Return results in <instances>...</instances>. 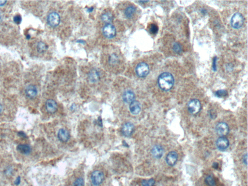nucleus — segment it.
Masks as SVG:
<instances>
[{"label": "nucleus", "mask_w": 248, "mask_h": 186, "mask_svg": "<svg viewBox=\"0 0 248 186\" xmlns=\"http://www.w3.org/2000/svg\"><path fill=\"white\" fill-rule=\"evenodd\" d=\"M134 130V126L131 122L125 123L122 127V132L125 137H130L132 134Z\"/></svg>", "instance_id": "9b49d317"}, {"label": "nucleus", "mask_w": 248, "mask_h": 186, "mask_svg": "<svg viewBox=\"0 0 248 186\" xmlns=\"http://www.w3.org/2000/svg\"><path fill=\"white\" fill-rule=\"evenodd\" d=\"M103 22L107 24H110L114 19V16L113 13L110 11L105 12L102 14L101 17Z\"/></svg>", "instance_id": "412c9836"}, {"label": "nucleus", "mask_w": 248, "mask_h": 186, "mask_svg": "<svg viewBox=\"0 0 248 186\" xmlns=\"http://www.w3.org/2000/svg\"><path fill=\"white\" fill-rule=\"evenodd\" d=\"M108 61V64L110 66L114 67L115 66H118L121 64V58L119 54L113 52L109 55Z\"/></svg>", "instance_id": "6e6552de"}, {"label": "nucleus", "mask_w": 248, "mask_h": 186, "mask_svg": "<svg viewBox=\"0 0 248 186\" xmlns=\"http://www.w3.org/2000/svg\"><path fill=\"white\" fill-rule=\"evenodd\" d=\"M20 182H21V178H20L19 177H18V178H17L16 181H15V184L17 185H18L20 183Z\"/></svg>", "instance_id": "473e14b6"}, {"label": "nucleus", "mask_w": 248, "mask_h": 186, "mask_svg": "<svg viewBox=\"0 0 248 186\" xmlns=\"http://www.w3.org/2000/svg\"><path fill=\"white\" fill-rule=\"evenodd\" d=\"M104 178V176L102 172L98 170L95 171L91 174V181L94 186H98L102 183Z\"/></svg>", "instance_id": "423d86ee"}, {"label": "nucleus", "mask_w": 248, "mask_h": 186, "mask_svg": "<svg viewBox=\"0 0 248 186\" xmlns=\"http://www.w3.org/2000/svg\"><path fill=\"white\" fill-rule=\"evenodd\" d=\"M244 22L243 16L240 13H236L233 15L231 19V25L234 29H240L243 26Z\"/></svg>", "instance_id": "f03ea898"}, {"label": "nucleus", "mask_w": 248, "mask_h": 186, "mask_svg": "<svg viewBox=\"0 0 248 186\" xmlns=\"http://www.w3.org/2000/svg\"><path fill=\"white\" fill-rule=\"evenodd\" d=\"M1 20H2V15L1 14V13H0V22H1Z\"/></svg>", "instance_id": "e433bc0d"}, {"label": "nucleus", "mask_w": 248, "mask_h": 186, "mask_svg": "<svg viewBox=\"0 0 248 186\" xmlns=\"http://www.w3.org/2000/svg\"><path fill=\"white\" fill-rule=\"evenodd\" d=\"M36 48L39 52L42 53H44L47 50L48 47H47V45L45 43L41 41V42H39L37 44Z\"/></svg>", "instance_id": "b1692460"}, {"label": "nucleus", "mask_w": 248, "mask_h": 186, "mask_svg": "<svg viewBox=\"0 0 248 186\" xmlns=\"http://www.w3.org/2000/svg\"><path fill=\"white\" fill-rule=\"evenodd\" d=\"M46 108L48 113H53L57 109V105L54 100L50 99L46 102Z\"/></svg>", "instance_id": "f3484780"}, {"label": "nucleus", "mask_w": 248, "mask_h": 186, "mask_svg": "<svg viewBox=\"0 0 248 186\" xmlns=\"http://www.w3.org/2000/svg\"><path fill=\"white\" fill-rule=\"evenodd\" d=\"M149 31L152 34H156L158 31V27L155 24H151V26H150V29H149Z\"/></svg>", "instance_id": "c85d7f7f"}, {"label": "nucleus", "mask_w": 248, "mask_h": 186, "mask_svg": "<svg viewBox=\"0 0 248 186\" xmlns=\"http://www.w3.org/2000/svg\"><path fill=\"white\" fill-rule=\"evenodd\" d=\"M14 22L17 24H20L22 22V17L20 15H16L14 17Z\"/></svg>", "instance_id": "c756f323"}, {"label": "nucleus", "mask_w": 248, "mask_h": 186, "mask_svg": "<svg viewBox=\"0 0 248 186\" xmlns=\"http://www.w3.org/2000/svg\"><path fill=\"white\" fill-rule=\"evenodd\" d=\"M102 33L106 38L111 39L115 36L116 30L115 27L111 24H107L102 29Z\"/></svg>", "instance_id": "39448f33"}, {"label": "nucleus", "mask_w": 248, "mask_h": 186, "mask_svg": "<svg viewBox=\"0 0 248 186\" xmlns=\"http://www.w3.org/2000/svg\"><path fill=\"white\" fill-rule=\"evenodd\" d=\"M189 112L191 114L195 115L200 112L201 104L199 100L193 99L191 100L188 104Z\"/></svg>", "instance_id": "20e7f679"}, {"label": "nucleus", "mask_w": 248, "mask_h": 186, "mask_svg": "<svg viewBox=\"0 0 248 186\" xmlns=\"http://www.w3.org/2000/svg\"><path fill=\"white\" fill-rule=\"evenodd\" d=\"M227 92L225 90H219L215 93L216 96L218 97H223L226 96L227 95Z\"/></svg>", "instance_id": "bb28decb"}, {"label": "nucleus", "mask_w": 248, "mask_h": 186, "mask_svg": "<svg viewBox=\"0 0 248 186\" xmlns=\"http://www.w3.org/2000/svg\"><path fill=\"white\" fill-rule=\"evenodd\" d=\"M243 160L244 163H245V164H246L247 165V154H246V155H245L244 156L243 159Z\"/></svg>", "instance_id": "2f4dec72"}, {"label": "nucleus", "mask_w": 248, "mask_h": 186, "mask_svg": "<svg viewBox=\"0 0 248 186\" xmlns=\"http://www.w3.org/2000/svg\"><path fill=\"white\" fill-rule=\"evenodd\" d=\"M178 154L175 151H171L168 153L166 157V162L168 165L173 166L178 161Z\"/></svg>", "instance_id": "f8f14e48"}, {"label": "nucleus", "mask_w": 248, "mask_h": 186, "mask_svg": "<svg viewBox=\"0 0 248 186\" xmlns=\"http://www.w3.org/2000/svg\"><path fill=\"white\" fill-rule=\"evenodd\" d=\"M57 136L59 140L62 142H67L70 137L68 130L65 129H60L58 132Z\"/></svg>", "instance_id": "dca6fc26"}, {"label": "nucleus", "mask_w": 248, "mask_h": 186, "mask_svg": "<svg viewBox=\"0 0 248 186\" xmlns=\"http://www.w3.org/2000/svg\"><path fill=\"white\" fill-rule=\"evenodd\" d=\"M216 131L217 134L221 136V137H224L229 133V126L226 123H219L216 126Z\"/></svg>", "instance_id": "1a4fd4ad"}, {"label": "nucleus", "mask_w": 248, "mask_h": 186, "mask_svg": "<svg viewBox=\"0 0 248 186\" xmlns=\"http://www.w3.org/2000/svg\"><path fill=\"white\" fill-rule=\"evenodd\" d=\"M151 153L154 157L156 159H160L163 155L164 150L161 145H156L153 148Z\"/></svg>", "instance_id": "aec40b11"}, {"label": "nucleus", "mask_w": 248, "mask_h": 186, "mask_svg": "<svg viewBox=\"0 0 248 186\" xmlns=\"http://www.w3.org/2000/svg\"><path fill=\"white\" fill-rule=\"evenodd\" d=\"M3 111V107H2V105L0 104V114L2 113Z\"/></svg>", "instance_id": "f704fd0d"}, {"label": "nucleus", "mask_w": 248, "mask_h": 186, "mask_svg": "<svg viewBox=\"0 0 248 186\" xmlns=\"http://www.w3.org/2000/svg\"><path fill=\"white\" fill-rule=\"evenodd\" d=\"M155 180L153 179L144 180L141 182L142 186H153L155 184Z\"/></svg>", "instance_id": "a878e982"}, {"label": "nucleus", "mask_w": 248, "mask_h": 186, "mask_svg": "<svg viewBox=\"0 0 248 186\" xmlns=\"http://www.w3.org/2000/svg\"><path fill=\"white\" fill-rule=\"evenodd\" d=\"M74 186H84V180L82 178H78L74 183Z\"/></svg>", "instance_id": "cd10ccee"}, {"label": "nucleus", "mask_w": 248, "mask_h": 186, "mask_svg": "<svg viewBox=\"0 0 248 186\" xmlns=\"http://www.w3.org/2000/svg\"><path fill=\"white\" fill-rule=\"evenodd\" d=\"M218 163L214 162V163L213 164V167L215 168V169H217V168H218Z\"/></svg>", "instance_id": "72a5a7b5"}, {"label": "nucleus", "mask_w": 248, "mask_h": 186, "mask_svg": "<svg viewBox=\"0 0 248 186\" xmlns=\"http://www.w3.org/2000/svg\"><path fill=\"white\" fill-rule=\"evenodd\" d=\"M25 94L29 99H34L37 94V88L34 85H29L25 90Z\"/></svg>", "instance_id": "a211bd4d"}, {"label": "nucleus", "mask_w": 248, "mask_h": 186, "mask_svg": "<svg viewBox=\"0 0 248 186\" xmlns=\"http://www.w3.org/2000/svg\"><path fill=\"white\" fill-rule=\"evenodd\" d=\"M6 2V1H0V6L4 5Z\"/></svg>", "instance_id": "c9c22d12"}, {"label": "nucleus", "mask_w": 248, "mask_h": 186, "mask_svg": "<svg viewBox=\"0 0 248 186\" xmlns=\"http://www.w3.org/2000/svg\"><path fill=\"white\" fill-rule=\"evenodd\" d=\"M17 150L23 154H28L31 152V147L26 144H19L17 147Z\"/></svg>", "instance_id": "4be33fe9"}, {"label": "nucleus", "mask_w": 248, "mask_h": 186, "mask_svg": "<svg viewBox=\"0 0 248 186\" xmlns=\"http://www.w3.org/2000/svg\"><path fill=\"white\" fill-rule=\"evenodd\" d=\"M88 78L89 82L91 83H97L100 78V74L97 70L93 69L89 72L88 75Z\"/></svg>", "instance_id": "ddd939ff"}, {"label": "nucleus", "mask_w": 248, "mask_h": 186, "mask_svg": "<svg viewBox=\"0 0 248 186\" xmlns=\"http://www.w3.org/2000/svg\"><path fill=\"white\" fill-rule=\"evenodd\" d=\"M136 12V7L133 5H129L124 10V14L126 18L128 19H132Z\"/></svg>", "instance_id": "4468645a"}, {"label": "nucleus", "mask_w": 248, "mask_h": 186, "mask_svg": "<svg viewBox=\"0 0 248 186\" xmlns=\"http://www.w3.org/2000/svg\"><path fill=\"white\" fill-rule=\"evenodd\" d=\"M47 22L50 26H57L60 22V17L57 12H53L49 14L47 17Z\"/></svg>", "instance_id": "0eeeda50"}, {"label": "nucleus", "mask_w": 248, "mask_h": 186, "mask_svg": "<svg viewBox=\"0 0 248 186\" xmlns=\"http://www.w3.org/2000/svg\"><path fill=\"white\" fill-rule=\"evenodd\" d=\"M229 145V140L225 137H219L216 142L217 148L221 151L226 150Z\"/></svg>", "instance_id": "9d476101"}, {"label": "nucleus", "mask_w": 248, "mask_h": 186, "mask_svg": "<svg viewBox=\"0 0 248 186\" xmlns=\"http://www.w3.org/2000/svg\"><path fill=\"white\" fill-rule=\"evenodd\" d=\"M173 50L176 53H181L182 52V48L181 45L178 42H175L173 45Z\"/></svg>", "instance_id": "393cba45"}, {"label": "nucleus", "mask_w": 248, "mask_h": 186, "mask_svg": "<svg viewBox=\"0 0 248 186\" xmlns=\"http://www.w3.org/2000/svg\"><path fill=\"white\" fill-rule=\"evenodd\" d=\"M149 71V67L146 63H140L136 67V73L140 78L146 77L148 75Z\"/></svg>", "instance_id": "7ed1b4c3"}, {"label": "nucleus", "mask_w": 248, "mask_h": 186, "mask_svg": "<svg viewBox=\"0 0 248 186\" xmlns=\"http://www.w3.org/2000/svg\"><path fill=\"white\" fill-rule=\"evenodd\" d=\"M158 87L164 91H169L174 86L175 79L173 75L167 72L161 74L158 79Z\"/></svg>", "instance_id": "f257e3e1"}, {"label": "nucleus", "mask_w": 248, "mask_h": 186, "mask_svg": "<svg viewBox=\"0 0 248 186\" xmlns=\"http://www.w3.org/2000/svg\"><path fill=\"white\" fill-rule=\"evenodd\" d=\"M123 101L126 103L130 104L134 100L135 95L131 90H127L124 93L122 96Z\"/></svg>", "instance_id": "6ab92c4d"}, {"label": "nucleus", "mask_w": 248, "mask_h": 186, "mask_svg": "<svg viewBox=\"0 0 248 186\" xmlns=\"http://www.w3.org/2000/svg\"><path fill=\"white\" fill-rule=\"evenodd\" d=\"M217 57H215L213 60V65H212V68L214 71H216L217 70V65H216V62H217Z\"/></svg>", "instance_id": "7c9ffc66"}, {"label": "nucleus", "mask_w": 248, "mask_h": 186, "mask_svg": "<svg viewBox=\"0 0 248 186\" xmlns=\"http://www.w3.org/2000/svg\"><path fill=\"white\" fill-rule=\"evenodd\" d=\"M205 183L208 186H216V180L212 175H208L205 179Z\"/></svg>", "instance_id": "5701e85b"}, {"label": "nucleus", "mask_w": 248, "mask_h": 186, "mask_svg": "<svg viewBox=\"0 0 248 186\" xmlns=\"http://www.w3.org/2000/svg\"><path fill=\"white\" fill-rule=\"evenodd\" d=\"M130 110L133 115H137L141 110V105L139 101L134 100L130 105Z\"/></svg>", "instance_id": "2eb2a0df"}]
</instances>
